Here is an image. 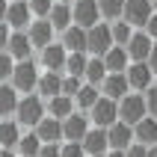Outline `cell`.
I'll list each match as a JSON object with an SVG mask.
<instances>
[{"instance_id": "6da1fadb", "label": "cell", "mask_w": 157, "mask_h": 157, "mask_svg": "<svg viewBox=\"0 0 157 157\" xmlns=\"http://www.w3.org/2000/svg\"><path fill=\"white\" fill-rule=\"evenodd\" d=\"M44 116H48V107H44V98L39 95V92H27V95H21L18 110H15V119H18L21 128H36Z\"/></svg>"}, {"instance_id": "7a4b0ae2", "label": "cell", "mask_w": 157, "mask_h": 157, "mask_svg": "<svg viewBox=\"0 0 157 157\" xmlns=\"http://www.w3.org/2000/svg\"><path fill=\"white\" fill-rule=\"evenodd\" d=\"M39 62H33V59H21V62H15V71H12V86L21 92V95H27V92H36V86H39Z\"/></svg>"}, {"instance_id": "3957f363", "label": "cell", "mask_w": 157, "mask_h": 157, "mask_svg": "<svg viewBox=\"0 0 157 157\" xmlns=\"http://www.w3.org/2000/svg\"><path fill=\"white\" fill-rule=\"evenodd\" d=\"M148 116V107H145V92H128V95L119 101V119L128 124H136Z\"/></svg>"}, {"instance_id": "277c9868", "label": "cell", "mask_w": 157, "mask_h": 157, "mask_svg": "<svg viewBox=\"0 0 157 157\" xmlns=\"http://www.w3.org/2000/svg\"><path fill=\"white\" fill-rule=\"evenodd\" d=\"M113 44H116L113 42V30H110L107 21H101V24H95L92 30H86V53L89 56H104Z\"/></svg>"}, {"instance_id": "5b68a950", "label": "cell", "mask_w": 157, "mask_h": 157, "mask_svg": "<svg viewBox=\"0 0 157 157\" xmlns=\"http://www.w3.org/2000/svg\"><path fill=\"white\" fill-rule=\"evenodd\" d=\"M89 128H92L89 113L74 110L68 119H62V140H65V142H83V136L89 133Z\"/></svg>"}, {"instance_id": "8992f818", "label": "cell", "mask_w": 157, "mask_h": 157, "mask_svg": "<svg viewBox=\"0 0 157 157\" xmlns=\"http://www.w3.org/2000/svg\"><path fill=\"white\" fill-rule=\"evenodd\" d=\"M71 15H74V24L83 27V30H92L95 24H101V9H98V0H74L71 3Z\"/></svg>"}, {"instance_id": "52a82bcc", "label": "cell", "mask_w": 157, "mask_h": 157, "mask_svg": "<svg viewBox=\"0 0 157 157\" xmlns=\"http://www.w3.org/2000/svg\"><path fill=\"white\" fill-rule=\"evenodd\" d=\"M89 119H92L95 128H110L113 122H119V101L101 95V98L95 101V107L89 110Z\"/></svg>"}, {"instance_id": "ba28073f", "label": "cell", "mask_w": 157, "mask_h": 157, "mask_svg": "<svg viewBox=\"0 0 157 157\" xmlns=\"http://www.w3.org/2000/svg\"><path fill=\"white\" fill-rule=\"evenodd\" d=\"M154 15V6H151V0H124V12L122 18L133 30H142V27L148 24V18Z\"/></svg>"}, {"instance_id": "9c48e42d", "label": "cell", "mask_w": 157, "mask_h": 157, "mask_svg": "<svg viewBox=\"0 0 157 157\" xmlns=\"http://www.w3.org/2000/svg\"><path fill=\"white\" fill-rule=\"evenodd\" d=\"M151 48H154V39H151L145 30H133V36L128 39V44H124V51H128L131 62H148Z\"/></svg>"}, {"instance_id": "30bf717a", "label": "cell", "mask_w": 157, "mask_h": 157, "mask_svg": "<svg viewBox=\"0 0 157 157\" xmlns=\"http://www.w3.org/2000/svg\"><path fill=\"white\" fill-rule=\"evenodd\" d=\"M65 59H68V51H65V44L62 42H51L42 48V56H39V65L44 71H65Z\"/></svg>"}, {"instance_id": "8fae6325", "label": "cell", "mask_w": 157, "mask_h": 157, "mask_svg": "<svg viewBox=\"0 0 157 157\" xmlns=\"http://www.w3.org/2000/svg\"><path fill=\"white\" fill-rule=\"evenodd\" d=\"M124 77H128L133 92H145V89L154 83V71H151L148 62H131V65L124 68Z\"/></svg>"}, {"instance_id": "7c38bea8", "label": "cell", "mask_w": 157, "mask_h": 157, "mask_svg": "<svg viewBox=\"0 0 157 157\" xmlns=\"http://www.w3.org/2000/svg\"><path fill=\"white\" fill-rule=\"evenodd\" d=\"M101 95H107V98H113V101H122L128 92H133L131 89V83H128V77H124V71H110L104 77V83H101Z\"/></svg>"}, {"instance_id": "4fadbf2b", "label": "cell", "mask_w": 157, "mask_h": 157, "mask_svg": "<svg viewBox=\"0 0 157 157\" xmlns=\"http://www.w3.org/2000/svg\"><path fill=\"white\" fill-rule=\"evenodd\" d=\"M33 9L27 0H9V12H6V24L12 30H27V27L33 24Z\"/></svg>"}, {"instance_id": "5bb4252c", "label": "cell", "mask_w": 157, "mask_h": 157, "mask_svg": "<svg viewBox=\"0 0 157 157\" xmlns=\"http://www.w3.org/2000/svg\"><path fill=\"white\" fill-rule=\"evenodd\" d=\"M9 56L15 62L21 59H30V53H33V42H30V36H27V30H12V36H9V44H6Z\"/></svg>"}, {"instance_id": "9a60e30c", "label": "cell", "mask_w": 157, "mask_h": 157, "mask_svg": "<svg viewBox=\"0 0 157 157\" xmlns=\"http://www.w3.org/2000/svg\"><path fill=\"white\" fill-rule=\"evenodd\" d=\"M107 140H110V148H128V145H133V124L128 122H113L110 128H107Z\"/></svg>"}, {"instance_id": "2e32d148", "label": "cell", "mask_w": 157, "mask_h": 157, "mask_svg": "<svg viewBox=\"0 0 157 157\" xmlns=\"http://www.w3.org/2000/svg\"><path fill=\"white\" fill-rule=\"evenodd\" d=\"M27 36H30L33 48H39V51H42L44 44L53 42V24L48 21V18H33V24L27 27Z\"/></svg>"}, {"instance_id": "e0dca14e", "label": "cell", "mask_w": 157, "mask_h": 157, "mask_svg": "<svg viewBox=\"0 0 157 157\" xmlns=\"http://www.w3.org/2000/svg\"><path fill=\"white\" fill-rule=\"evenodd\" d=\"M83 148L86 154H107L110 151V140H107V128H89V133L83 136Z\"/></svg>"}, {"instance_id": "ac0fdd59", "label": "cell", "mask_w": 157, "mask_h": 157, "mask_svg": "<svg viewBox=\"0 0 157 157\" xmlns=\"http://www.w3.org/2000/svg\"><path fill=\"white\" fill-rule=\"evenodd\" d=\"M133 142H140V145H157V119L154 116H145L142 122L133 124Z\"/></svg>"}, {"instance_id": "d6986e66", "label": "cell", "mask_w": 157, "mask_h": 157, "mask_svg": "<svg viewBox=\"0 0 157 157\" xmlns=\"http://www.w3.org/2000/svg\"><path fill=\"white\" fill-rule=\"evenodd\" d=\"M36 92H39L44 101H51V98L62 95V74H59V71H44L42 77H39V86H36Z\"/></svg>"}, {"instance_id": "ffe728a7", "label": "cell", "mask_w": 157, "mask_h": 157, "mask_svg": "<svg viewBox=\"0 0 157 157\" xmlns=\"http://www.w3.org/2000/svg\"><path fill=\"white\" fill-rule=\"evenodd\" d=\"M18 101H21V92L12 83H0V119H12L15 116Z\"/></svg>"}, {"instance_id": "44dd1931", "label": "cell", "mask_w": 157, "mask_h": 157, "mask_svg": "<svg viewBox=\"0 0 157 157\" xmlns=\"http://www.w3.org/2000/svg\"><path fill=\"white\" fill-rule=\"evenodd\" d=\"M48 21L53 24V30L65 33V30L74 24V15H71V3H62V0H56V3H53V9L48 12Z\"/></svg>"}, {"instance_id": "7402d4cb", "label": "cell", "mask_w": 157, "mask_h": 157, "mask_svg": "<svg viewBox=\"0 0 157 157\" xmlns=\"http://www.w3.org/2000/svg\"><path fill=\"white\" fill-rule=\"evenodd\" d=\"M33 131H36V136H39L42 142H59L62 140V122L53 119V116H44Z\"/></svg>"}, {"instance_id": "603a6c76", "label": "cell", "mask_w": 157, "mask_h": 157, "mask_svg": "<svg viewBox=\"0 0 157 157\" xmlns=\"http://www.w3.org/2000/svg\"><path fill=\"white\" fill-rule=\"evenodd\" d=\"M62 44L68 53H86V30L77 24H71L65 33H62Z\"/></svg>"}, {"instance_id": "cb8c5ba5", "label": "cell", "mask_w": 157, "mask_h": 157, "mask_svg": "<svg viewBox=\"0 0 157 157\" xmlns=\"http://www.w3.org/2000/svg\"><path fill=\"white\" fill-rule=\"evenodd\" d=\"M18 140H21L18 119H0V148H15Z\"/></svg>"}, {"instance_id": "d4e9b609", "label": "cell", "mask_w": 157, "mask_h": 157, "mask_svg": "<svg viewBox=\"0 0 157 157\" xmlns=\"http://www.w3.org/2000/svg\"><path fill=\"white\" fill-rule=\"evenodd\" d=\"M107 74H110V71H107V62H104V56H89V62H86V71H83V80H86V83H92V86H101Z\"/></svg>"}, {"instance_id": "484cf974", "label": "cell", "mask_w": 157, "mask_h": 157, "mask_svg": "<svg viewBox=\"0 0 157 157\" xmlns=\"http://www.w3.org/2000/svg\"><path fill=\"white\" fill-rule=\"evenodd\" d=\"M77 107H74V98H68V95H56V98H51L48 101V116H53V119H68L71 113H74Z\"/></svg>"}, {"instance_id": "4316f807", "label": "cell", "mask_w": 157, "mask_h": 157, "mask_svg": "<svg viewBox=\"0 0 157 157\" xmlns=\"http://www.w3.org/2000/svg\"><path fill=\"white\" fill-rule=\"evenodd\" d=\"M104 62H107V71H124L131 65V56L124 51V44H113V48L104 53Z\"/></svg>"}, {"instance_id": "83f0119b", "label": "cell", "mask_w": 157, "mask_h": 157, "mask_svg": "<svg viewBox=\"0 0 157 157\" xmlns=\"http://www.w3.org/2000/svg\"><path fill=\"white\" fill-rule=\"evenodd\" d=\"M98 98H101V89L92 86V83H83V86H80V92L74 95V107H77L80 113H89V110L95 107Z\"/></svg>"}, {"instance_id": "f1b7e54d", "label": "cell", "mask_w": 157, "mask_h": 157, "mask_svg": "<svg viewBox=\"0 0 157 157\" xmlns=\"http://www.w3.org/2000/svg\"><path fill=\"white\" fill-rule=\"evenodd\" d=\"M39 148H42V140L36 136V131L33 133H21V140L15 145V151L21 157H39Z\"/></svg>"}, {"instance_id": "f546056e", "label": "cell", "mask_w": 157, "mask_h": 157, "mask_svg": "<svg viewBox=\"0 0 157 157\" xmlns=\"http://www.w3.org/2000/svg\"><path fill=\"white\" fill-rule=\"evenodd\" d=\"M98 9L104 21H119L124 12V0H98Z\"/></svg>"}, {"instance_id": "4dcf8cb0", "label": "cell", "mask_w": 157, "mask_h": 157, "mask_svg": "<svg viewBox=\"0 0 157 157\" xmlns=\"http://www.w3.org/2000/svg\"><path fill=\"white\" fill-rule=\"evenodd\" d=\"M86 62H89V53H68V59H65V74L83 77V71H86Z\"/></svg>"}, {"instance_id": "1f68e13d", "label": "cell", "mask_w": 157, "mask_h": 157, "mask_svg": "<svg viewBox=\"0 0 157 157\" xmlns=\"http://www.w3.org/2000/svg\"><path fill=\"white\" fill-rule=\"evenodd\" d=\"M110 30H113V42L116 44H128V39L133 36V27L124 21V18H119V21H110Z\"/></svg>"}, {"instance_id": "d6a6232c", "label": "cell", "mask_w": 157, "mask_h": 157, "mask_svg": "<svg viewBox=\"0 0 157 157\" xmlns=\"http://www.w3.org/2000/svg\"><path fill=\"white\" fill-rule=\"evenodd\" d=\"M86 80L83 77H74V74H62V95H68V98H74L80 92V86H83Z\"/></svg>"}, {"instance_id": "836d02e7", "label": "cell", "mask_w": 157, "mask_h": 157, "mask_svg": "<svg viewBox=\"0 0 157 157\" xmlns=\"http://www.w3.org/2000/svg\"><path fill=\"white\" fill-rule=\"evenodd\" d=\"M15 71V59L9 56V51H0V83H9Z\"/></svg>"}, {"instance_id": "e575fe53", "label": "cell", "mask_w": 157, "mask_h": 157, "mask_svg": "<svg viewBox=\"0 0 157 157\" xmlns=\"http://www.w3.org/2000/svg\"><path fill=\"white\" fill-rule=\"evenodd\" d=\"M59 157H89V154H86V148H83V142H62Z\"/></svg>"}, {"instance_id": "d590c367", "label": "cell", "mask_w": 157, "mask_h": 157, "mask_svg": "<svg viewBox=\"0 0 157 157\" xmlns=\"http://www.w3.org/2000/svg\"><path fill=\"white\" fill-rule=\"evenodd\" d=\"M27 3H30V9H33L36 18H48V12L53 9V3H56V0H27Z\"/></svg>"}, {"instance_id": "8d00e7d4", "label": "cell", "mask_w": 157, "mask_h": 157, "mask_svg": "<svg viewBox=\"0 0 157 157\" xmlns=\"http://www.w3.org/2000/svg\"><path fill=\"white\" fill-rule=\"evenodd\" d=\"M145 107H148V116L157 119V83H151V86L145 89Z\"/></svg>"}, {"instance_id": "74e56055", "label": "cell", "mask_w": 157, "mask_h": 157, "mask_svg": "<svg viewBox=\"0 0 157 157\" xmlns=\"http://www.w3.org/2000/svg\"><path fill=\"white\" fill-rule=\"evenodd\" d=\"M59 148H62V142H42L39 157H59Z\"/></svg>"}, {"instance_id": "f35d334b", "label": "cell", "mask_w": 157, "mask_h": 157, "mask_svg": "<svg viewBox=\"0 0 157 157\" xmlns=\"http://www.w3.org/2000/svg\"><path fill=\"white\" fill-rule=\"evenodd\" d=\"M124 157H148V148H145V145H140V142H133V145H128V148H124Z\"/></svg>"}, {"instance_id": "ab89813d", "label": "cell", "mask_w": 157, "mask_h": 157, "mask_svg": "<svg viewBox=\"0 0 157 157\" xmlns=\"http://www.w3.org/2000/svg\"><path fill=\"white\" fill-rule=\"evenodd\" d=\"M9 36H12V27H9L6 21H0V51H6V44H9Z\"/></svg>"}, {"instance_id": "60d3db41", "label": "cell", "mask_w": 157, "mask_h": 157, "mask_svg": "<svg viewBox=\"0 0 157 157\" xmlns=\"http://www.w3.org/2000/svg\"><path fill=\"white\" fill-rule=\"evenodd\" d=\"M142 30H145V33H148V36H151V39H154V42H157V12H154V15H151V18H148V24L142 27Z\"/></svg>"}, {"instance_id": "b9f144b4", "label": "cell", "mask_w": 157, "mask_h": 157, "mask_svg": "<svg viewBox=\"0 0 157 157\" xmlns=\"http://www.w3.org/2000/svg\"><path fill=\"white\" fill-rule=\"evenodd\" d=\"M148 65H151V71H154V77H157V42H154V48H151V56H148Z\"/></svg>"}, {"instance_id": "7bdbcfd3", "label": "cell", "mask_w": 157, "mask_h": 157, "mask_svg": "<svg viewBox=\"0 0 157 157\" xmlns=\"http://www.w3.org/2000/svg\"><path fill=\"white\" fill-rule=\"evenodd\" d=\"M6 12H9V0H0V21H6Z\"/></svg>"}, {"instance_id": "ee69618b", "label": "cell", "mask_w": 157, "mask_h": 157, "mask_svg": "<svg viewBox=\"0 0 157 157\" xmlns=\"http://www.w3.org/2000/svg\"><path fill=\"white\" fill-rule=\"evenodd\" d=\"M0 157H18L15 148H0Z\"/></svg>"}, {"instance_id": "f6af8a7d", "label": "cell", "mask_w": 157, "mask_h": 157, "mask_svg": "<svg viewBox=\"0 0 157 157\" xmlns=\"http://www.w3.org/2000/svg\"><path fill=\"white\" fill-rule=\"evenodd\" d=\"M107 157H124V151L122 148H110V151H107Z\"/></svg>"}, {"instance_id": "bcb514c9", "label": "cell", "mask_w": 157, "mask_h": 157, "mask_svg": "<svg viewBox=\"0 0 157 157\" xmlns=\"http://www.w3.org/2000/svg\"><path fill=\"white\" fill-rule=\"evenodd\" d=\"M148 157H157V145H148Z\"/></svg>"}, {"instance_id": "7dc6e473", "label": "cell", "mask_w": 157, "mask_h": 157, "mask_svg": "<svg viewBox=\"0 0 157 157\" xmlns=\"http://www.w3.org/2000/svg\"><path fill=\"white\" fill-rule=\"evenodd\" d=\"M151 6H154V12H157V0H151Z\"/></svg>"}, {"instance_id": "c3c4849f", "label": "cell", "mask_w": 157, "mask_h": 157, "mask_svg": "<svg viewBox=\"0 0 157 157\" xmlns=\"http://www.w3.org/2000/svg\"><path fill=\"white\" fill-rule=\"evenodd\" d=\"M92 157H107V154H92Z\"/></svg>"}, {"instance_id": "681fc988", "label": "cell", "mask_w": 157, "mask_h": 157, "mask_svg": "<svg viewBox=\"0 0 157 157\" xmlns=\"http://www.w3.org/2000/svg\"><path fill=\"white\" fill-rule=\"evenodd\" d=\"M62 3H74V0H62Z\"/></svg>"}, {"instance_id": "f907efd6", "label": "cell", "mask_w": 157, "mask_h": 157, "mask_svg": "<svg viewBox=\"0 0 157 157\" xmlns=\"http://www.w3.org/2000/svg\"><path fill=\"white\" fill-rule=\"evenodd\" d=\"M18 157H21V154H18Z\"/></svg>"}]
</instances>
